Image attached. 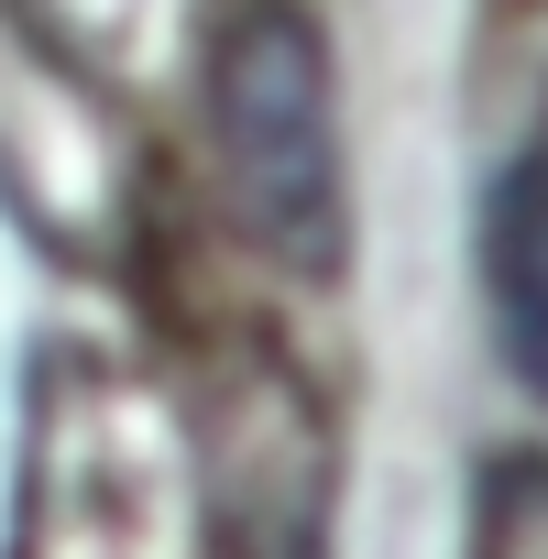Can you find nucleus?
<instances>
[{
    "instance_id": "nucleus-1",
    "label": "nucleus",
    "mask_w": 548,
    "mask_h": 559,
    "mask_svg": "<svg viewBox=\"0 0 548 559\" xmlns=\"http://www.w3.org/2000/svg\"><path fill=\"white\" fill-rule=\"evenodd\" d=\"M209 121L241 230L286 274L352 263V176H341V78L297 12H241L209 56Z\"/></svg>"
},
{
    "instance_id": "nucleus-2",
    "label": "nucleus",
    "mask_w": 548,
    "mask_h": 559,
    "mask_svg": "<svg viewBox=\"0 0 548 559\" xmlns=\"http://www.w3.org/2000/svg\"><path fill=\"white\" fill-rule=\"evenodd\" d=\"M483 308L526 395H548V154H515L483 187Z\"/></svg>"
}]
</instances>
